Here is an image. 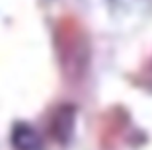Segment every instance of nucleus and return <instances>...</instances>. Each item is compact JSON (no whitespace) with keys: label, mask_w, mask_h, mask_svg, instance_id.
Masks as SVG:
<instances>
[{"label":"nucleus","mask_w":152,"mask_h":150,"mask_svg":"<svg viewBox=\"0 0 152 150\" xmlns=\"http://www.w3.org/2000/svg\"><path fill=\"white\" fill-rule=\"evenodd\" d=\"M14 142L20 150H37L39 148V138L29 127H18L14 132Z\"/></svg>","instance_id":"1"}]
</instances>
